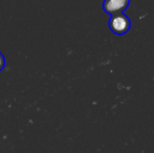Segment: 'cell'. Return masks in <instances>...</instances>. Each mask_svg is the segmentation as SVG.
<instances>
[{
	"mask_svg": "<svg viewBox=\"0 0 154 153\" xmlns=\"http://www.w3.org/2000/svg\"><path fill=\"white\" fill-rule=\"evenodd\" d=\"M131 22L129 17L124 13L111 15L109 19V29L113 34L119 36L125 35L129 32Z\"/></svg>",
	"mask_w": 154,
	"mask_h": 153,
	"instance_id": "1",
	"label": "cell"
},
{
	"mask_svg": "<svg viewBox=\"0 0 154 153\" xmlns=\"http://www.w3.org/2000/svg\"><path fill=\"white\" fill-rule=\"evenodd\" d=\"M130 0H104L103 10L109 15L124 13L128 8Z\"/></svg>",
	"mask_w": 154,
	"mask_h": 153,
	"instance_id": "2",
	"label": "cell"
},
{
	"mask_svg": "<svg viewBox=\"0 0 154 153\" xmlns=\"http://www.w3.org/2000/svg\"><path fill=\"white\" fill-rule=\"evenodd\" d=\"M4 65H5V59H4L3 55L0 53V72L4 68Z\"/></svg>",
	"mask_w": 154,
	"mask_h": 153,
	"instance_id": "3",
	"label": "cell"
}]
</instances>
